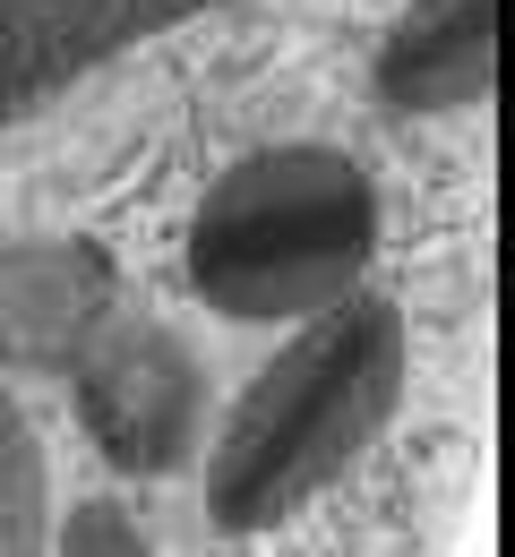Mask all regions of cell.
Returning a JSON list of instances; mask_svg holds the SVG:
<instances>
[{
  "label": "cell",
  "mask_w": 515,
  "mask_h": 557,
  "mask_svg": "<svg viewBox=\"0 0 515 557\" xmlns=\"http://www.w3.org/2000/svg\"><path fill=\"white\" fill-rule=\"evenodd\" d=\"M404 404V318L378 292L309 309L207 446V515L223 532H275L387 437Z\"/></svg>",
  "instance_id": "obj_1"
},
{
  "label": "cell",
  "mask_w": 515,
  "mask_h": 557,
  "mask_svg": "<svg viewBox=\"0 0 515 557\" xmlns=\"http://www.w3.org/2000/svg\"><path fill=\"white\" fill-rule=\"evenodd\" d=\"M378 258V189L353 154L335 146H258L223 172L189 214V292L241 318L284 326L344 292H361Z\"/></svg>",
  "instance_id": "obj_2"
},
{
  "label": "cell",
  "mask_w": 515,
  "mask_h": 557,
  "mask_svg": "<svg viewBox=\"0 0 515 557\" xmlns=\"http://www.w3.org/2000/svg\"><path fill=\"white\" fill-rule=\"evenodd\" d=\"M198 360L155 326H95L77 351V412L121 472H172L198 437Z\"/></svg>",
  "instance_id": "obj_3"
},
{
  "label": "cell",
  "mask_w": 515,
  "mask_h": 557,
  "mask_svg": "<svg viewBox=\"0 0 515 557\" xmlns=\"http://www.w3.org/2000/svg\"><path fill=\"white\" fill-rule=\"evenodd\" d=\"M499 70V0H413L387 26L378 95L395 112H464Z\"/></svg>",
  "instance_id": "obj_4"
},
{
  "label": "cell",
  "mask_w": 515,
  "mask_h": 557,
  "mask_svg": "<svg viewBox=\"0 0 515 557\" xmlns=\"http://www.w3.org/2000/svg\"><path fill=\"white\" fill-rule=\"evenodd\" d=\"M52 557H155V549H147V532L121 515V497H86V506H70Z\"/></svg>",
  "instance_id": "obj_5"
}]
</instances>
